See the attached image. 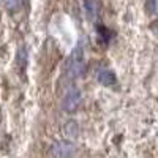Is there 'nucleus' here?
Returning <instances> with one entry per match:
<instances>
[{
	"label": "nucleus",
	"instance_id": "nucleus-2",
	"mask_svg": "<svg viewBox=\"0 0 158 158\" xmlns=\"http://www.w3.org/2000/svg\"><path fill=\"white\" fill-rule=\"evenodd\" d=\"M82 101V95L77 89H70L67 94H65L63 100H62V108L67 112H73L79 108V104Z\"/></svg>",
	"mask_w": 158,
	"mask_h": 158
},
{
	"label": "nucleus",
	"instance_id": "nucleus-6",
	"mask_svg": "<svg viewBox=\"0 0 158 158\" xmlns=\"http://www.w3.org/2000/svg\"><path fill=\"white\" fill-rule=\"evenodd\" d=\"M79 133V127L74 120H70L67 125H65V135L70 136V138H76Z\"/></svg>",
	"mask_w": 158,
	"mask_h": 158
},
{
	"label": "nucleus",
	"instance_id": "nucleus-8",
	"mask_svg": "<svg viewBox=\"0 0 158 158\" xmlns=\"http://www.w3.org/2000/svg\"><path fill=\"white\" fill-rule=\"evenodd\" d=\"M98 32H100V36L103 38V43H108L109 40H111V32H109L106 27L100 25V27H98Z\"/></svg>",
	"mask_w": 158,
	"mask_h": 158
},
{
	"label": "nucleus",
	"instance_id": "nucleus-4",
	"mask_svg": "<svg viewBox=\"0 0 158 158\" xmlns=\"http://www.w3.org/2000/svg\"><path fill=\"white\" fill-rule=\"evenodd\" d=\"M97 81L104 85V87H111V85H115L117 84V77H115V73L109 68H100L97 71Z\"/></svg>",
	"mask_w": 158,
	"mask_h": 158
},
{
	"label": "nucleus",
	"instance_id": "nucleus-7",
	"mask_svg": "<svg viewBox=\"0 0 158 158\" xmlns=\"http://www.w3.org/2000/svg\"><path fill=\"white\" fill-rule=\"evenodd\" d=\"M8 11H19L22 8V0H2Z\"/></svg>",
	"mask_w": 158,
	"mask_h": 158
},
{
	"label": "nucleus",
	"instance_id": "nucleus-3",
	"mask_svg": "<svg viewBox=\"0 0 158 158\" xmlns=\"http://www.w3.org/2000/svg\"><path fill=\"white\" fill-rule=\"evenodd\" d=\"M51 153L54 156H73L76 153L74 144L70 141H60L56 142L54 146L51 147Z\"/></svg>",
	"mask_w": 158,
	"mask_h": 158
},
{
	"label": "nucleus",
	"instance_id": "nucleus-9",
	"mask_svg": "<svg viewBox=\"0 0 158 158\" xmlns=\"http://www.w3.org/2000/svg\"><path fill=\"white\" fill-rule=\"evenodd\" d=\"M147 11L150 15H158V0H149L147 2Z\"/></svg>",
	"mask_w": 158,
	"mask_h": 158
},
{
	"label": "nucleus",
	"instance_id": "nucleus-5",
	"mask_svg": "<svg viewBox=\"0 0 158 158\" xmlns=\"http://www.w3.org/2000/svg\"><path fill=\"white\" fill-rule=\"evenodd\" d=\"M84 13L92 22H95L100 16V2L98 0H84Z\"/></svg>",
	"mask_w": 158,
	"mask_h": 158
},
{
	"label": "nucleus",
	"instance_id": "nucleus-1",
	"mask_svg": "<svg viewBox=\"0 0 158 158\" xmlns=\"http://www.w3.org/2000/svg\"><path fill=\"white\" fill-rule=\"evenodd\" d=\"M85 71V54H84V49L82 44H77L65 62V73L70 79H77L81 77Z\"/></svg>",
	"mask_w": 158,
	"mask_h": 158
}]
</instances>
